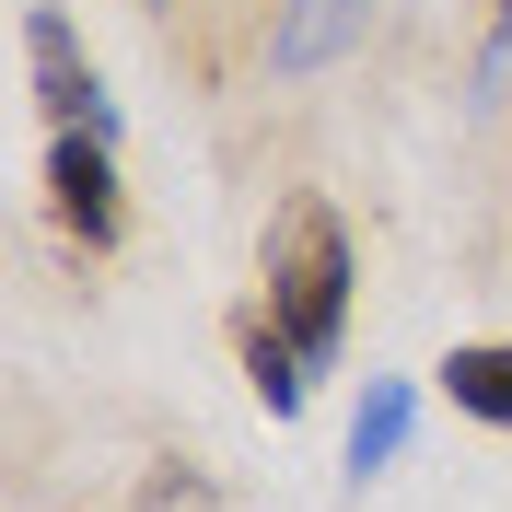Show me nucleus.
Here are the masks:
<instances>
[{"label": "nucleus", "instance_id": "1", "mask_svg": "<svg viewBox=\"0 0 512 512\" xmlns=\"http://www.w3.org/2000/svg\"><path fill=\"white\" fill-rule=\"evenodd\" d=\"M268 326L303 361H326L338 326H350V233H338L326 198H291L280 233H268Z\"/></svg>", "mask_w": 512, "mask_h": 512}, {"label": "nucleus", "instance_id": "2", "mask_svg": "<svg viewBox=\"0 0 512 512\" xmlns=\"http://www.w3.org/2000/svg\"><path fill=\"white\" fill-rule=\"evenodd\" d=\"M24 59H35V94H47V117H59V128H94V140H117V105H105L94 59H82V35H70L59 12H35V24H24Z\"/></svg>", "mask_w": 512, "mask_h": 512}, {"label": "nucleus", "instance_id": "3", "mask_svg": "<svg viewBox=\"0 0 512 512\" xmlns=\"http://www.w3.org/2000/svg\"><path fill=\"white\" fill-rule=\"evenodd\" d=\"M47 187H59V222L82 233V245H117V163H105L94 128H59V152H47Z\"/></svg>", "mask_w": 512, "mask_h": 512}, {"label": "nucleus", "instance_id": "4", "mask_svg": "<svg viewBox=\"0 0 512 512\" xmlns=\"http://www.w3.org/2000/svg\"><path fill=\"white\" fill-rule=\"evenodd\" d=\"M361 24H373V0H291L280 24H268V70L303 82V70H326L338 47H361Z\"/></svg>", "mask_w": 512, "mask_h": 512}, {"label": "nucleus", "instance_id": "5", "mask_svg": "<svg viewBox=\"0 0 512 512\" xmlns=\"http://www.w3.org/2000/svg\"><path fill=\"white\" fill-rule=\"evenodd\" d=\"M443 396L466 419H489V431H512V338H466V350L443 361Z\"/></svg>", "mask_w": 512, "mask_h": 512}, {"label": "nucleus", "instance_id": "6", "mask_svg": "<svg viewBox=\"0 0 512 512\" xmlns=\"http://www.w3.org/2000/svg\"><path fill=\"white\" fill-rule=\"evenodd\" d=\"M303 373H315V361L291 350V338H280L268 315H256V326H245V384L268 396V419H291V408H303Z\"/></svg>", "mask_w": 512, "mask_h": 512}, {"label": "nucleus", "instance_id": "7", "mask_svg": "<svg viewBox=\"0 0 512 512\" xmlns=\"http://www.w3.org/2000/svg\"><path fill=\"white\" fill-rule=\"evenodd\" d=\"M396 443H408V396H396V384H373V396H361V419H350V478L396 466Z\"/></svg>", "mask_w": 512, "mask_h": 512}, {"label": "nucleus", "instance_id": "8", "mask_svg": "<svg viewBox=\"0 0 512 512\" xmlns=\"http://www.w3.org/2000/svg\"><path fill=\"white\" fill-rule=\"evenodd\" d=\"M501 12H512V0H501Z\"/></svg>", "mask_w": 512, "mask_h": 512}]
</instances>
